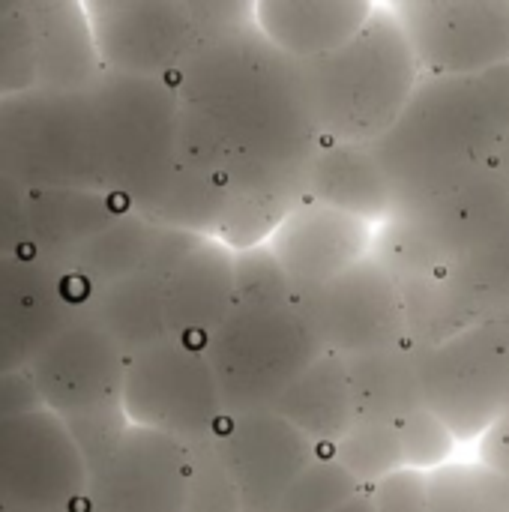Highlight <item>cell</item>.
<instances>
[{
    "label": "cell",
    "instance_id": "36",
    "mask_svg": "<svg viewBox=\"0 0 509 512\" xmlns=\"http://www.w3.org/2000/svg\"><path fill=\"white\" fill-rule=\"evenodd\" d=\"M480 462L509 477V399L495 426L480 438Z\"/></svg>",
    "mask_w": 509,
    "mask_h": 512
},
{
    "label": "cell",
    "instance_id": "29",
    "mask_svg": "<svg viewBox=\"0 0 509 512\" xmlns=\"http://www.w3.org/2000/svg\"><path fill=\"white\" fill-rule=\"evenodd\" d=\"M360 492L366 489L330 456V450H324L318 462L285 495L279 512H336Z\"/></svg>",
    "mask_w": 509,
    "mask_h": 512
},
{
    "label": "cell",
    "instance_id": "30",
    "mask_svg": "<svg viewBox=\"0 0 509 512\" xmlns=\"http://www.w3.org/2000/svg\"><path fill=\"white\" fill-rule=\"evenodd\" d=\"M36 87V45L27 6H0V99Z\"/></svg>",
    "mask_w": 509,
    "mask_h": 512
},
{
    "label": "cell",
    "instance_id": "40",
    "mask_svg": "<svg viewBox=\"0 0 509 512\" xmlns=\"http://www.w3.org/2000/svg\"><path fill=\"white\" fill-rule=\"evenodd\" d=\"M0 512H3V510H0ZM12 512H21V510H12Z\"/></svg>",
    "mask_w": 509,
    "mask_h": 512
},
{
    "label": "cell",
    "instance_id": "18",
    "mask_svg": "<svg viewBox=\"0 0 509 512\" xmlns=\"http://www.w3.org/2000/svg\"><path fill=\"white\" fill-rule=\"evenodd\" d=\"M234 252L219 240H198L162 282L168 336L207 342L234 312Z\"/></svg>",
    "mask_w": 509,
    "mask_h": 512
},
{
    "label": "cell",
    "instance_id": "22",
    "mask_svg": "<svg viewBox=\"0 0 509 512\" xmlns=\"http://www.w3.org/2000/svg\"><path fill=\"white\" fill-rule=\"evenodd\" d=\"M126 210L96 189H30V252L66 273L72 258Z\"/></svg>",
    "mask_w": 509,
    "mask_h": 512
},
{
    "label": "cell",
    "instance_id": "1",
    "mask_svg": "<svg viewBox=\"0 0 509 512\" xmlns=\"http://www.w3.org/2000/svg\"><path fill=\"white\" fill-rule=\"evenodd\" d=\"M180 108L222 147L231 189L219 243L261 246L306 201L321 132L303 66L282 54L255 21L207 39L171 78Z\"/></svg>",
    "mask_w": 509,
    "mask_h": 512
},
{
    "label": "cell",
    "instance_id": "12",
    "mask_svg": "<svg viewBox=\"0 0 509 512\" xmlns=\"http://www.w3.org/2000/svg\"><path fill=\"white\" fill-rule=\"evenodd\" d=\"M126 354L78 312L27 366L45 411L66 426L123 417Z\"/></svg>",
    "mask_w": 509,
    "mask_h": 512
},
{
    "label": "cell",
    "instance_id": "2",
    "mask_svg": "<svg viewBox=\"0 0 509 512\" xmlns=\"http://www.w3.org/2000/svg\"><path fill=\"white\" fill-rule=\"evenodd\" d=\"M498 135L501 117L483 75L420 78L396 126L372 144L396 195L393 216L483 171Z\"/></svg>",
    "mask_w": 509,
    "mask_h": 512
},
{
    "label": "cell",
    "instance_id": "24",
    "mask_svg": "<svg viewBox=\"0 0 509 512\" xmlns=\"http://www.w3.org/2000/svg\"><path fill=\"white\" fill-rule=\"evenodd\" d=\"M162 282L159 273H138L108 288L93 291L81 312L129 357L153 348L168 339L165 309H162Z\"/></svg>",
    "mask_w": 509,
    "mask_h": 512
},
{
    "label": "cell",
    "instance_id": "38",
    "mask_svg": "<svg viewBox=\"0 0 509 512\" xmlns=\"http://www.w3.org/2000/svg\"><path fill=\"white\" fill-rule=\"evenodd\" d=\"M336 512H375V504H372V498H369V489L360 492L354 501H348L345 507H339Z\"/></svg>",
    "mask_w": 509,
    "mask_h": 512
},
{
    "label": "cell",
    "instance_id": "10",
    "mask_svg": "<svg viewBox=\"0 0 509 512\" xmlns=\"http://www.w3.org/2000/svg\"><path fill=\"white\" fill-rule=\"evenodd\" d=\"M105 72L171 81L210 39L201 0H123L87 6Z\"/></svg>",
    "mask_w": 509,
    "mask_h": 512
},
{
    "label": "cell",
    "instance_id": "26",
    "mask_svg": "<svg viewBox=\"0 0 509 512\" xmlns=\"http://www.w3.org/2000/svg\"><path fill=\"white\" fill-rule=\"evenodd\" d=\"M228 201H231V189L219 165L192 156H177V168L162 198L144 219L171 231L219 240Z\"/></svg>",
    "mask_w": 509,
    "mask_h": 512
},
{
    "label": "cell",
    "instance_id": "17",
    "mask_svg": "<svg viewBox=\"0 0 509 512\" xmlns=\"http://www.w3.org/2000/svg\"><path fill=\"white\" fill-rule=\"evenodd\" d=\"M372 243L375 225L312 201L294 207L267 240L294 288V297L318 291L366 261L372 255Z\"/></svg>",
    "mask_w": 509,
    "mask_h": 512
},
{
    "label": "cell",
    "instance_id": "14",
    "mask_svg": "<svg viewBox=\"0 0 509 512\" xmlns=\"http://www.w3.org/2000/svg\"><path fill=\"white\" fill-rule=\"evenodd\" d=\"M246 512H279L294 483L324 453L276 411L228 414L213 438Z\"/></svg>",
    "mask_w": 509,
    "mask_h": 512
},
{
    "label": "cell",
    "instance_id": "25",
    "mask_svg": "<svg viewBox=\"0 0 509 512\" xmlns=\"http://www.w3.org/2000/svg\"><path fill=\"white\" fill-rule=\"evenodd\" d=\"M321 450H330L357 426V405L345 360L324 354L273 408Z\"/></svg>",
    "mask_w": 509,
    "mask_h": 512
},
{
    "label": "cell",
    "instance_id": "5",
    "mask_svg": "<svg viewBox=\"0 0 509 512\" xmlns=\"http://www.w3.org/2000/svg\"><path fill=\"white\" fill-rule=\"evenodd\" d=\"M228 414L273 411L279 399L324 357L297 303H234L204 342Z\"/></svg>",
    "mask_w": 509,
    "mask_h": 512
},
{
    "label": "cell",
    "instance_id": "41",
    "mask_svg": "<svg viewBox=\"0 0 509 512\" xmlns=\"http://www.w3.org/2000/svg\"><path fill=\"white\" fill-rule=\"evenodd\" d=\"M81 512H87V510H81Z\"/></svg>",
    "mask_w": 509,
    "mask_h": 512
},
{
    "label": "cell",
    "instance_id": "35",
    "mask_svg": "<svg viewBox=\"0 0 509 512\" xmlns=\"http://www.w3.org/2000/svg\"><path fill=\"white\" fill-rule=\"evenodd\" d=\"M375 512H432L429 510V474L402 468L369 489Z\"/></svg>",
    "mask_w": 509,
    "mask_h": 512
},
{
    "label": "cell",
    "instance_id": "32",
    "mask_svg": "<svg viewBox=\"0 0 509 512\" xmlns=\"http://www.w3.org/2000/svg\"><path fill=\"white\" fill-rule=\"evenodd\" d=\"M396 432H399L405 468L423 474H435L438 468L450 465V456L459 444L456 435L447 429V423L438 420L429 408H420L402 423H396Z\"/></svg>",
    "mask_w": 509,
    "mask_h": 512
},
{
    "label": "cell",
    "instance_id": "4",
    "mask_svg": "<svg viewBox=\"0 0 509 512\" xmlns=\"http://www.w3.org/2000/svg\"><path fill=\"white\" fill-rule=\"evenodd\" d=\"M96 189L147 216L180 156V99L171 81L105 72L90 87Z\"/></svg>",
    "mask_w": 509,
    "mask_h": 512
},
{
    "label": "cell",
    "instance_id": "20",
    "mask_svg": "<svg viewBox=\"0 0 509 512\" xmlns=\"http://www.w3.org/2000/svg\"><path fill=\"white\" fill-rule=\"evenodd\" d=\"M27 18L36 45V87L87 93L105 75L87 6L33 3Z\"/></svg>",
    "mask_w": 509,
    "mask_h": 512
},
{
    "label": "cell",
    "instance_id": "23",
    "mask_svg": "<svg viewBox=\"0 0 509 512\" xmlns=\"http://www.w3.org/2000/svg\"><path fill=\"white\" fill-rule=\"evenodd\" d=\"M423 354L426 348L405 339L387 351L345 360L354 405H357V420L396 426L414 411L426 408L423 384H420Z\"/></svg>",
    "mask_w": 509,
    "mask_h": 512
},
{
    "label": "cell",
    "instance_id": "13",
    "mask_svg": "<svg viewBox=\"0 0 509 512\" xmlns=\"http://www.w3.org/2000/svg\"><path fill=\"white\" fill-rule=\"evenodd\" d=\"M324 354L354 360L408 339V315L396 279L369 255L318 291L294 297Z\"/></svg>",
    "mask_w": 509,
    "mask_h": 512
},
{
    "label": "cell",
    "instance_id": "28",
    "mask_svg": "<svg viewBox=\"0 0 509 512\" xmlns=\"http://www.w3.org/2000/svg\"><path fill=\"white\" fill-rule=\"evenodd\" d=\"M330 456L363 489H372L384 477L405 468L399 432L390 423H363V420H357V426L330 447Z\"/></svg>",
    "mask_w": 509,
    "mask_h": 512
},
{
    "label": "cell",
    "instance_id": "33",
    "mask_svg": "<svg viewBox=\"0 0 509 512\" xmlns=\"http://www.w3.org/2000/svg\"><path fill=\"white\" fill-rule=\"evenodd\" d=\"M186 512H246L228 471L213 450V441L192 450V486Z\"/></svg>",
    "mask_w": 509,
    "mask_h": 512
},
{
    "label": "cell",
    "instance_id": "37",
    "mask_svg": "<svg viewBox=\"0 0 509 512\" xmlns=\"http://www.w3.org/2000/svg\"><path fill=\"white\" fill-rule=\"evenodd\" d=\"M486 171L495 174L498 180H504L509 186V126L501 129V135H498V141H495V147H492V153L486 159Z\"/></svg>",
    "mask_w": 509,
    "mask_h": 512
},
{
    "label": "cell",
    "instance_id": "8",
    "mask_svg": "<svg viewBox=\"0 0 509 512\" xmlns=\"http://www.w3.org/2000/svg\"><path fill=\"white\" fill-rule=\"evenodd\" d=\"M423 405L447 423L456 441H480L509 399V345L492 324L426 348L420 366Z\"/></svg>",
    "mask_w": 509,
    "mask_h": 512
},
{
    "label": "cell",
    "instance_id": "27",
    "mask_svg": "<svg viewBox=\"0 0 509 512\" xmlns=\"http://www.w3.org/2000/svg\"><path fill=\"white\" fill-rule=\"evenodd\" d=\"M432 512H509V477L483 462H450L429 474Z\"/></svg>",
    "mask_w": 509,
    "mask_h": 512
},
{
    "label": "cell",
    "instance_id": "31",
    "mask_svg": "<svg viewBox=\"0 0 509 512\" xmlns=\"http://www.w3.org/2000/svg\"><path fill=\"white\" fill-rule=\"evenodd\" d=\"M234 294L237 303L249 306L294 300V288L267 243L234 252Z\"/></svg>",
    "mask_w": 509,
    "mask_h": 512
},
{
    "label": "cell",
    "instance_id": "3",
    "mask_svg": "<svg viewBox=\"0 0 509 512\" xmlns=\"http://www.w3.org/2000/svg\"><path fill=\"white\" fill-rule=\"evenodd\" d=\"M300 66L321 141L366 147L396 126L423 78L390 6H375L366 27L339 51Z\"/></svg>",
    "mask_w": 509,
    "mask_h": 512
},
{
    "label": "cell",
    "instance_id": "15",
    "mask_svg": "<svg viewBox=\"0 0 509 512\" xmlns=\"http://www.w3.org/2000/svg\"><path fill=\"white\" fill-rule=\"evenodd\" d=\"M192 450L168 435L129 426L90 468L87 512H186Z\"/></svg>",
    "mask_w": 509,
    "mask_h": 512
},
{
    "label": "cell",
    "instance_id": "6",
    "mask_svg": "<svg viewBox=\"0 0 509 512\" xmlns=\"http://www.w3.org/2000/svg\"><path fill=\"white\" fill-rule=\"evenodd\" d=\"M0 177L24 189H96L90 90L0 99Z\"/></svg>",
    "mask_w": 509,
    "mask_h": 512
},
{
    "label": "cell",
    "instance_id": "9",
    "mask_svg": "<svg viewBox=\"0 0 509 512\" xmlns=\"http://www.w3.org/2000/svg\"><path fill=\"white\" fill-rule=\"evenodd\" d=\"M87 462L69 426L39 408L0 420V510L81 512Z\"/></svg>",
    "mask_w": 509,
    "mask_h": 512
},
{
    "label": "cell",
    "instance_id": "19",
    "mask_svg": "<svg viewBox=\"0 0 509 512\" xmlns=\"http://www.w3.org/2000/svg\"><path fill=\"white\" fill-rule=\"evenodd\" d=\"M369 0H258V30L291 60L312 63L351 42L372 18Z\"/></svg>",
    "mask_w": 509,
    "mask_h": 512
},
{
    "label": "cell",
    "instance_id": "34",
    "mask_svg": "<svg viewBox=\"0 0 509 512\" xmlns=\"http://www.w3.org/2000/svg\"><path fill=\"white\" fill-rule=\"evenodd\" d=\"M30 252V189L0 177V258Z\"/></svg>",
    "mask_w": 509,
    "mask_h": 512
},
{
    "label": "cell",
    "instance_id": "11",
    "mask_svg": "<svg viewBox=\"0 0 509 512\" xmlns=\"http://www.w3.org/2000/svg\"><path fill=\"white\" fill-rule=\"evenodd\" d=\"M423 78H474L509 63V0H399Z\"/></svg>",
    "mask_w": 509,
    "mask_h": 512
},
{
    "label": "cell",
    "instance_id": "16",
    "mask_svg": "<svg viewBox=\"0 0 509 512\" xmlns=\"http://www.w3.org/2000/svg\"><path fill=\"white\" fill-rule=\"evenodd\" d=\"M84 291L36 255L0 258V378L24 372L81 312Z\"/></svg>",
    "mask_w": 509,
    "mask_h": 512
},
{
    "label": "cell",
    "instance_id": "21",
    "mask_svg": "<svg viewBox=\"0 0 509 512\" xmlns=\"http://www.w3.org/2000/svg\"><path fill=\"white\" fill-rule=\"evenodd\" d=\"M306 201L357 216L369 225H384L396 210L393 186L366 144L324 141L312 159Z\"/></svg>",
    "mask_w": 509,
    "mask_h": 512
},
{
    "label": "cell",
    "instance_id": "39",
    "mask_svg": "<svg viewBox=\"0 0 509 512\" xmlns=\"http://www.w3.org/2000/svg\"><path fill=\"white\" fill-rule=\"evenodd\" d=\"M486 324H492L501 336H504V342L509 345V309L504 315H498V318H492V321H486Z\"/></svg>",
    "mask_w": 509,
    "mask_h": 512
},
{
    "label": "cell",
    "instance_id": "7",
    "mask_svg": "<svg viewBox=\"0 0 509 512\" xmlns=\"http://www.w3.org/2000/svg\"><path fill=\"white\" fill-rule=\"evenodd\" d=\"M123 411L132 426L168 435L189 450L210 444L228 411L204 342L168 336L129 357Z\"/></svg>",
    "mask_w": 509,
    "mask_h": 512
}]
</instances>
